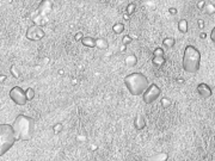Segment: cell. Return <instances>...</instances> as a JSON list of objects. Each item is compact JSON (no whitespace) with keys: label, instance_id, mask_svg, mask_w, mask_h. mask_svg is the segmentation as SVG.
<instances>
[{"label":"cell","instance_id":"8992f818","mask_svg":"<svg viewBox=\"0 0 215 161\" xmlns=\"http://www.w3.org/2000/svg\"><path fill=\"white\" fill-rule=\"evenodd\" d=\"M161 96V90L157 84H150V86L147 87V90L144 92L142 94V99L147 105H151L155 103Z\"/></svg>","mask_w":215,"mask_h":161},{"label":"cell","instance_id":"e0dca14e","mask_svg":"<svg viewBox=\"0 0 215 161\" xmlns=\"http://www.w3.org/2000/svg\"><path fill=\"white\" fill-rule=\"evenodd\" d=\"M175 43H176V39H175L173 37H166V38L163 41V45H164L165 48H173Z\"/></svg>","mask_w":215,"mask_h":161},{"label":"cell","instance_id":"4316f807","mask_svg":"<svg viewBox=\"0 0 215 161\" xmlns=\"http://www.w3.org/2000/svg\"><path fill=\"white\" fill-rule=\"evenodd\" d=\"M153 159L154 160H166V159H167V155H166L165 153H161V155H157Z\"/></svg>","mask_w":215,"mask_h":161},{"label":"cell","instance_id":"f546056e","mask_svg":"<svg viewBox=\"0 0 215 161\" xmlns=\"http://www.w3.org/2000/svg\"><path fill=\"white\" fill-rule=\"evenodd\" d=\"M169 12H170L171 14H176V13H177V10H176L175 7H170V8H169Z\"/></svg>","mask_w":215,"mask_h":161},{"label":"cell","instance_id":"d4e9b609","mask_svg":"<svg viewBox=\"0 0 215 161\" xmlns=\"http://www.w3.org/2000/svg\"><path fill=\"white\" fill-rule=\"evenodd\" d=\"M130 42H131V37H130L129 35H125V36H124V37L122 38V44H125V45H128Z\"/></svg>","mask_w":215,"mask_h":161},{"label":"cell","instance_id":"44dd1931","mask_svg":"<svg viewBox=\"0 0 215 161\" xmlns=\"http://www.w3.org/2000/svg\"><path fill=\"white\" fill-rule=\"evenodd\" d=\"M10 72H11V74H12L16 79H19V78H21V73H19V70H18V68H17L16 66H12V67L10 68Z\"/></svg>","mask_w":215,"mask_h":161},{"label":"cell","instance_id":"603a6c76","mask_svg":"<svg viewBox=\"0 0 215 161\" xmlns=\"http://www.w3.org/2000/svg\"><path fill=\"white\" fill-rule=\"evenodd\" d=\"M153 56H164V49L158 47L153 50Z\"/></svg>","mask_w":215,"mask_h":161},{"label":"cell","instance_id":"52a82bcc","mask_svg":"<svg viewBox=\"0 0 215 161\" xmlns=\"http://www.w3.org/2000/svg\"><path fill=\"white\" fill-rule=\"evenodd\" d=\"M10 98L16 105H19V106L25 105L28 101L27 93L21 86H14L10 90Z\"/></svg>","mask_w":215,"mask_h":161},{"label":"cell","instance_id":"836d02e7","mask_svg":"<svg viewBox=\"0 0 215 161\" xmlns=\"http://www.w3.org/2000/svg\"><path fill=\"white\" fill-rule=\"evenodd\" d=\"M125 47H127L125 44H122V47H121V53H124V51H125Z\"/></svg>","mask_w":215,"mask_h":161},{"label":"cell","instance_id":"74e56055","mask_svg":"<svg viewBox=\"0 0 215 161\" xmlns=\"http://www.w3.org/2000/svg\"><path fill=\"white\" fill-rule=\"evenodd\" d=\"M72 84H73V85H75V84H77V80H75V79H73V80H72Z\"/></svg>","mask_w":215,"mask_h":161},{"label":"cell","instance_id":"ac0fdd59","mask_svg":"<svg viewBox=\"0 0 215 161\" xmlns=\"http://www.w3.org/2000/svg\"><path fill=\"white\" fill-rule=\"evenodd\" d=\"M112 31L115 32L116 35L122 33V32L124 31V24H123V23H116V24H114V26H112Z\"/></svg>","mask_w":215,"mask_h":161},{"label":"cell","instance_id":"f35d334b","mask_svg":"<svg viewBox=\"0 0 215 161\" xmlns=\"http://www.w3.org/2000/svg\"><path fill=\"white\" fill-rule=\"evenodd\" d=\"M7 2H12V0H7Z\"/></svg>","mask_w":215,"mask_h":161},{"label":"cell","instance_id":"30bf717a","mask_svg":"<svg viewBox=\"0 0 215 161\" xmlns=\"http://www.w3.org/2000/svg\"><path fill=\"white\" fill-rule=\"evenodd\" d=\"M134 128L136 130H139V131L146 128V121H145V117L142 115L138 113L135 116V118H134Z\"/></svg>","mask_w":215,"mask_h":161},{"label":"cell","instance_id":"83f0119b","mask_svg":"<svg viewBox=\"0 0 215 161\" xmlns=\"http://www.w3.org/2000/svg\"><path fill=\"white\" fill-rule=\"evenodd\" d=\"M210 39H212V42L215 44V26L212 29V31H210Z\"/></svg>","mask_w":215,"mask_h":161},{"label":"cell","instance_id":"d6a6232c","mask_svg":"<svg viewBox=\"0 0 215 161\" xmlns=\"http://www.w3.org/2000/svg\"><path fill=\"white\" fill-rule=\"evenodd\" d=\"M123 19H124V20H129V14H128V13H124V14H123Z\"/></svg>","mask_w":215,"mask_h":161},{"label":"cell","instance_id":"2e32d148","mask_svg":"<svg viewBox=\"0 0 215 161\" xmlns=\"http://www.w3.org/2000/svg\"><path fill=\"white\" fill-rule=\"evenodd\" d=\"M203 11L208 14V16H213L215 13V5H213L212 2H208V4H206L204 5V8H203Z\"/></svg>","mask_w":215,"mask_h":161},{"label":"cell","instance_id":"7402d4cb","mask_svg":"<svg viewBox=\"0 0 215 161\" xmlns=\"http://www.w3.org/2000/svg\"><path fill=\"white\" fill-rule=\"evenodd\" d=\"M160 104L164 106V107H169V106H171V99H169V98H166V97H164V98H161L160 99Z\"/></svg>","mask_w":215,"mask_h":161},{"label":"cell","instance_id":"d590c367","mask_svg":"<svg viewBox=\"0 0 215 161\" xmlns=\"http://www.w3.org/2000/svg\"><path fill=\"white\" fill-rule=\"evenodd\" d=\"M63 73H65L63 69H59V74H60V75H63Z\"/></svg>","mask_w":215,"mask_h":161},{"label":"cell","instance_id":"6da1fadb","mask_svg":"<svg viewBox=\"0 0 215 161\" xmlns=\"http://www.w3.org/2000/svg\"><path fill=\"white\" fill-rule=\"evenodd\" d=\"M13 128L16 130L18 141H29L32 138L35 132V121L27 115H18L13 122Z\"/></svg>","mask_w":215,"mask_h":161},{"label":"cell","instance_id":"277c9868","mask_svg":"<svg viewBox=\"0 0 215 161\" xmlns=\"http://www.w3.org/2000/svg\"><path fill=\"white\" fill-rule=\"evenodd\" d=\"M17 135L13 125L11 124H0V156L7 153L17 142Z\"/></svg>","mask_w":215,"mask_h":161},{"label":"cell","instance_id":"1f68e13d","mask_svg":"<svg viewBox=\"0 0 215 161\" xmlns=\"http://www.w3.org/2000/svg\"><path fill=\"white\" fill-rule=\"evenodd\" d=\"M6 80V75H4V74H0V82L1 84H4V81Z\"/></svg>","mask_w":215,"mask_h":161},{"label":"cell","instance_id":"7c38bea8","mask_svg":"<svg viewBox=\"0 0 215 161\" xmlns=\"http://www.w3.org/2000/svg\"><path fill=\"white\" fill-rule=\"evenodd\" d=\"M81 44L86 48H96V38L90 37V36H86L81 39Z\"/></svg>","mask_w":215,"mask_h":161},{"label":"cell","instance_id":"4fadbf2b","mask_svg":"<svg viewBox=\"0 0 215 161\" xmlns=\"http://www.w3.org/2000/svg\"><path fill=\"white\" fill-rule=\"evenodd\" d=\"M124 63L128 67H134L135 64L138 63V57L135 56V54H129L124 57Z\"/></svg>","mask_w":215,"mask_h":161},{"label":"cell","instance_id":"484cf974","mask_svg":"<svg viewBox=\"0 0 215 161\" xmlns=\"http://www.w3.org/2000/svg\"><path fill=\"white\" fill-rule=\"evenodd\" d=\"M83 38H84V35H83V32H81V31L77 32V33H75V36H74V39H75L77 42H79V41H81Z\"/></svg>","mask_w":215,"mask_h":161},{"label":"cell","instance_id":"ba28073f","mask_svg":"<svg viewBox=\"0 0 215 161\" xmlns=\"http://www.w3.org/2000/svg\"><path fill=\"white\" fill-rule=\"evenodd\" d=\"M44 36H46V32L40 25H32L30 28H28L27 33H25V37L32 42H38L42 38H44Z\"/></svg>","mask_w":215,"mask_h":161},{"label":"cell","instance_id":"cb8c5ba5","mask_svg":"<svg viewBox=\"0 0 215 161\" xmlns=\"http://www.w3.org/2000/svg\"><path fill=\"white\" fill-rule=\"evenodd\" d=\"M134 12H135V4L131 2V4H129V5L127 6V13L130 16V14H133Z\"/></svg>","mask_w":215,"mask_h":161},{"label":"cell","instance_id":"9a60e30c","mask_svg":"<svg viewBox=\"0 0 215 161\" xmlns=\"http://www.w3.org/2000/svg\"><path fill=\"white\" fill-rule=\"evenodd\" d=\"M178 30L181 33H186L188 30H189V24H188V20L186 19H181L178 22Z\"/></svg>","mask_w":215,"mask_h":161},{"label":"cell","instance_id":"5b68a950","mask_svg":"<svg viewBox=\"0 0 215 161\" xmlns=\"http://www.w3.org/2000/svg\"><path fill=\"white\" fill-rule=\"evenodd\" d=\"M53 5H54V0H42L38 4L36 11L31 16V20L33 22L35 25L42 26L47 23V19H48L49 13L52 12Z\"/></svg>","mask_w":215,"mask_h":161},{"label":"cell","instance_id":"e575fe53","mask_svg":"<svg viewBox=\"0 0 215 161\" xmlns=\"http://www.w3.org/2000/svg\"><path fill=\"white\" fill-rule=\"evenodd\" d=\"M200 37H201L202 39H204V38H206V33H204V32H202V33L200 35Z\"/></svg>","mask_w":215,"mask_h":161},{"label":"cell","instance_id":"4dcf8cb0","mask_svg":"<svg viewBox=\"0 0 215 161\" xmlns=\"http://www.w3.org/2000/svg\"><path fill=\"white\" fill-rule=\"evenodd\" d=\"M198 26H200V29H203V28H204V23H203L202 19H198Z\"/></svg>","mask_w":215,"mask_h":161},{"label":"cell","instance_id":"9c48e42d","mask_svg":"<svg viewBox=\"0 0 215 161\" xmlns=\"http://www.w3.org/2000/svg\"><path fill=\"white\" fill-rule=\"evenodd\" d=\"M196 91H197V93L201 96V98H203V99H208V98H210L212 94H213V91H212L210 86L207 85V84H204V82L198 84L197 87H196Z\"/></svg>","mask_w":215,"mask_h":161},{"label":"cell","instance_id":"5bb4252c","mask_svg":"<svg viewBox=\"0 0 215 161\" xmlns=\"http://www.w3.org/2000/svg\"><path fill=\"white\" fill-rule=\"evenodd\" d=\"M152 63L157 68H161L164 64L166 63V59H165V56H153Z\"/></svg>","mask_w":215,"mask_h":161},{"label":"cell","instance_id":"f1b7e54d","mask_svg":"<svg viewBox=\"0 0 215 161\" xmlns=\"http://www.w3.org/2000/svg\"><path fill=\"white\" fill-rule=\"evenodd\" d=\"M204 5H206V1H204V0H201V1L197 4V7H198L200 10H203V8H204Z\"/></svg>","mask_w":215,"mask_h":161},{"label":"cell","instance_id":"8fae6325","mask_svg":"<svg viewBox=\"0 0 215 161\" xmlns=\"http://www.w3.org/2000/svg\"><path fill=\"white\" fill-rule=\"evenodd\" d=\"M96 48L102 49V50L108 49V48H109V42H108V39H106V38H104V37L96 38Z\"/></svg>","mask_w":215,"mask_h":161},{"label":"cell","instance_id":"7a4b0ae2","mask_svg":"<svg viewBox=\"0 0 215 161\" xmlns=\"http://www.w3.org/2000/svg\"><path fill=\"white\" fill-rule=\"evenodd\" d=\"M124 85L131 96H142L150 86L148 79L140 72H133L124 78Z\"/></svg>","mask_w":215,"mask_h":161},{"label":"cell","instance_id":"8d00e7d4","mask_svg":"<svg viewBox=\"0 0 215 161\" xmlns=\"http://www.w3.org/2000/svg\"><path fill=\"white\" fill-rule=\"evenodd\" d=\"M177 82H179V84H183V79H178V80H177Z\"/></svg>","mask_w":215,"mask_h":161},{"label":"cell","instance_id":"3957f363","mask_svg":"<svg viewBox=\"0 0 215 161\" xmlns=\"http://www.w3.org/2000/svg\"><path fill=\"white\" fill-rule=\"evenodd\" d=\"M200 66H201L200 50L191 44L186 45L183 53V69L186 73L195 74L200 70Z\"/></svg>","mask_w":215,"mask_h":161},{"label":"cell","instance_id":"ffe728a7","mask_svg":"<svg viewBox=\"0 0 215 161\" xmlns=\"http://www.w3.org/2000/svg\"><path fill=\"white\" fill-rule=\"evenodd\" d=\"M25 93H27L28 101H30V100H32V99L35 98V91H33V88H32V87H28V88L25 90Z\"/></svg>","mask_w":215,"mask_h":161},{"label":"cell","instance_id":"d6986e66","mask_svg":"<svg viewBox=\"0 0 215 161\" xmlns=\"http://www.w3.org/2000/svg\"><path fill=\"white\" fill-rule=\"evenodd\" d=\"M62 130H63V125H62L61 123H56V124H54V125H53V132H54L55 135L61 134Z\"/></svg>","mask_w":215,"mask_h":161}]
</instances>
